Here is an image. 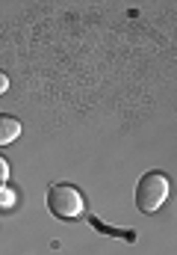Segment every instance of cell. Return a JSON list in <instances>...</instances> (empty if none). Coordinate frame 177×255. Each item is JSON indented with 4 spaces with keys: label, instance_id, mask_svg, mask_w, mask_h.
<instances>
[{
    "label": "cell",
    "instance_id": "obj_1",
    "mask_svg": "<svg viewBox=\"0 0 177 255\" xmlns=\"http://www.w3.org/2000/svg\"><path fill=\"white\" fill-rule=\"evenodd\" d=\"M169 193H172V181L163 172H148L139 181V187H136V208L142 214H154V211L163 208V202L169 199Z\"/></svg>",
    "mask_w": 177,
    "mask_h": 255
},
{
    "label": "cell",
    "instance_id": "obj_2",
    "mask_svg": "<svg viewBox=\"0 0 177 255\" xmlns=\"http://www.w3.org/2000/svg\"><path fill=\"white\" fill-rule=\"evenodd\" d=\"M48 208L59 220H77V217H83L86 202H83V193L77 190V187H71V184H54L48 190Z\"/></svg>",
    "mask_w": 177,
    "mask_h": 255
},
{
    "label": "cell",
    "instance_id": "obj_3",
    "mask_svg": "<svg viewBox=\"0 0 177 255\" xmlns=\"http://www.w3.org/2000/svg\"><path fill=\"white\" fill-rule=\"evenodd\" d=\"M18 136H21V122L12 119V116H6V113H0V145L15 142Z\"/></svg>",
    "mask_w": 177,
    "mask_h": 255
},
{
    "label": "cell",
    "instance_id": "obj_4",
    "mask_svg": "<svg viewBox=\"0 0 177 255\" xmlns=\"http://www.w3.org/2000/svg\"><path fill=\"white\" fill-rule=\"evenodd\" d=\"M12 205H15V193L9 187H0V211H9Z\"/></svg>",
    "mask_w": 177,
    "mask_h": 255
},
{
    "label": "cell",
    "instance_id": "obj_5",
    "mask_svg": "<svg viewBox=\"0 0 177 255\" xmlns=\"http://www.w3.org/2000/svg\"><path fill=\"white\" fill-rule=\"evenodd\" d=\"M6 181H9V160L0 157V187H6Z\"/></svg>",
    "mask_w": 177,
    "mask_h": 255
},
{
    "label": "cell",
    "instance_id": "obj_6",
    "mask_svg": "<svg viewBox=\"0 0 177 255\" xmlns=\"http://www.w3.org/2000/svg\"><path fill=\"white\" fill-rule=\"evenodd\" d=\"M9 89V77H6V71H0V95Z\"/></svg>",
    "mask_w": 177,
    "mask_h": 255
}]
</instances>
